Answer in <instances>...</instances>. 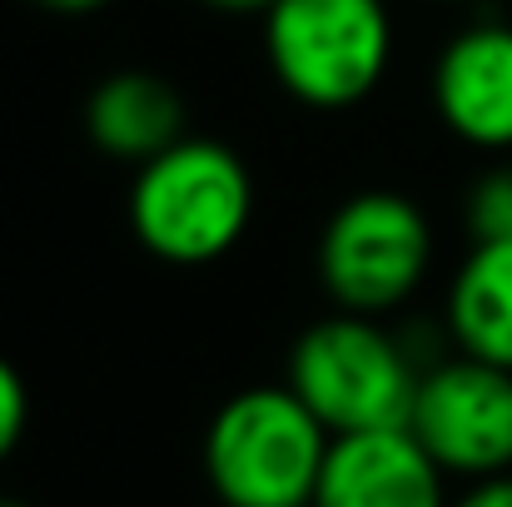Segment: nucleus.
Here are the masks:
<instances>
[{"label": "nucleus", "mask_w": 512, "mask_h": 507, "mask_svg": "<svg viewBox=\"0 0 512 507\" xmlns=\"http://www.w3.org/2000/svg\"><path fill=\"white\" fill-rule=\"evenodd\" d=\"M0 507H30V503H20V498H0Z\"/></svg>", "instance_id": "nucleus-16"}, {"label": "nucleus", "mask_w": 512, "mask_h": 507, "mask_svg": "<svg viewBox=\"0 0 512 507\" xmlns=\"http://www.w3.org/2000/svg\"><path fill=\"white\" fill-rule=\"evenodd\" d=\"M453 507H512V473L503 478H483V483H468Z\"/></svg>", "instance_id": "nucleus-13"}, {"label": "nucleus", "mask_w": 512, "mask_h": 507, "mask_svg": "<svg viewBox=\"0 0 512 507\" xmlns=\"http://www.w3.org/2000/svg\"><path fill=\"white\" fill-rule=\"evenodd\" d=\"M433 110L453 140L483 155H512V25L473 20L433 60Z\"/></svg>", "instance_id": "nucleus-7"}, {"label": "nucleus", "mask_w": 512, "mask_h": 507, "mask_svg": "<svg viewBox=\"0 0 512 507\" xmlns=\"http://www.w3.org/2000/svg\"><path fill=\"white\" fill-rule=\"evenodd\" d=\"M199 5H209L219 15H269L279 0H199Z\"/></svg>", "instance_id": "nucleus-14"}, {"label": "nucleus", "mask_w": 512, "mask_h": 507, "mask_svg": "<svg viewBox=\"0 0 512 507\" xmlns=\"http://www.w3.org/2000/svg\"><path fill=\"white\" fill-rule=\"evenodd\" d=\"M463 219H468V234L473 244L483 239H512V155H503L493 169H483L468 189V204H463Z\"/></svg>", "instance_id": "nucleus-11"}, {"label": "nucleus", "mask_w": 512, "mask_h": 507, "mask_svg": "<svg viewBox=\"0 0 512 507\" xmlns=\"http://www.w3.org/2000/svg\"><path fill=\"white\" fill-rule=\"evenodd\" d=\"M264 60L289 100L353 110L388 75L393 15L383 0H279L264 15Z\"/></svg>", "instance_id": "nucleus-4"}, {"label": "nucleus", "mask_w": 512, "mask_h": 507, "mask_svg": "<svg viewBox=\"0 0 512 507\" xmlns=\"http://www.w3.org/2000/svg\"><path fill=\"white\" fill-rule=\"evenodd\" d=\"M334 433L289 383L234 393L204 428V478L224 507H314Z\"/></svg>", "instance_id": "nucleus-1"}, {"label": "nucleus", "mask_w": 512, "mask_h": 507, "mask_svg": "<svg viewBox=\"0 0 512 507\" xmlns=\"http://www.w3.org/2000/svg\"><path fill=\"white\" fill-rule=\"evenodd\" d=\"M179 85L155 70H110L85 100V135L105 160L150 165L174 150L189 130Z\"/></svg>", "instance_id": "nucleus-9"}, {"label": "nucleus", "mask_w": 512, "mask_h": 507, "mask_svg": "<svg viewBox=\"0 0 512 507\" xmlns=\"http://www.w3.org/2000/svg\"><path fill=\"white\" fill-rule=\"evenodd\" d=\"M314 269L339 314L388 319L433 269V224L398 189H358L324 219Z\"/></svg>", "instance_id": "nucleus-5"}, {"label": "nucleus", "mask_w": 512, "mask_h": 507, "mask_svg": "<svg viewBox=\"0 0 512 507\" xmlns=\"http://www.w3.org/2000/svg\"><path fill=\"white\" fill-rule=\"evenodd\" d=\"M448 473L408 428L334 438L314 507H453Z\"/></svg>", "instance_id": "nucleus-8"}, {"label": "nucleus", "mask_w": 512, "mask_h": 507, "mask_svg": "<svg viewBox=\"0 0 512 507\" xmlns=\"http://www.w3.org/2000/svg\"><path fill=\"white\" fill-rule=\"evenodd\" d=\"M423 368L413 363L408 343L383 319L329 314L309 324L289 348V388L299 403L334 433H383L408 428Z\"/></svg>", "instance_id": "nucleus-3"}, {"label": "nucleus", "mask_w": 512, "mask_h": 507, "mask_svg": "<svg viewBox=\"0 0 512 507\" xmlns=\"http://www.w3.org/2000/svg\"><path fill=\"white\" fill-rule=\"evenodd\" d=\"M40 10H55V15H95V10H105L110 0H35Z\"/></svg>", "instance_id": "nucleus-15"}, {"label": "nucleus", "mask_w": 512, "mask_h": 507, "mask_svg": "<svg viewBox=\"0 0 512 507\" xmlns=\"http://www.w3.org/2000/svg\"><path fill=\"white\" fill-rule=\"evenodd\" d=\"M249 224L254 174L224 140L184 135L160 160L135 169L130 229L160 264H214L249 234Z\"/></svg>", "instance_id": "nucleus-2"}, {"label": "nucleus", "mask_w": 512, "mask_h": 507, "mask_svg": "<svg viewBox=\"0 0 512 507\" xmlns=\"http://www.w3.org/2000/svg\"><path fill=\"white\" fill-rule=\"evenodd\" d=\"M408 433L458 483L512 473V368L468 353L423 368Z\"/></svg>", "instance_id": "nucleus-6"}, {"label": "nucleus", "mask_w": 512, "mask_h": 507, "mask_svg": "<svg viewBox=\"0 0 512 507\" xmlns=\"http://www.w3.org/2000/svg\"><path fill=\"white\" fill-rule=\"evenodd\" d=\"M30 428V388L20 378V368L10 358H0V463L20 448Z\"/></svg>", "instance_id": "nucleus-12"}, {"label": "nucleus", "mask_w": 512, "mask_h": 507, "mask_svg": "<svg viewBox=\"0 0 512 507\" xmlns=\"http://www.w3.org/2000/svg\"><path fill=\"white\" fill-rule=\"evenodd\" d=\"M443 324L458 353L512 368V239H483L448 284Z\"/></svg>", "instance_id": "nucleus-10"}]
</instances>
